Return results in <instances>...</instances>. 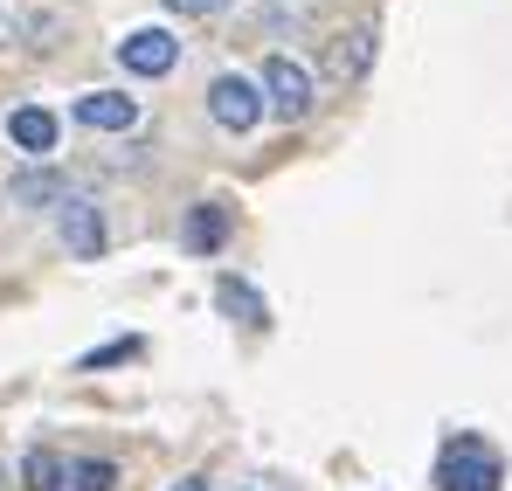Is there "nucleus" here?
<instances>
[{
  "label": "nucleus",
  "instance_id": "obj_10",
  "mask_svg": "<svg viewBox=\"0 0 512 491\" xmlns=\"http://www.w3.org/2000/svg\"><path fill=\"white\" fill-rule=\"evenodd\" d=\"M180 243L194 249V256H215V249L229 243V208L222 201H194L187 222H180Z\"/></svg>",
  "mask_w": 512,
  "mask_h": 491
},
{
  "label": "nucleus",
  "instance_id": "obj_5",
  "mask_svg": "<svg viewBox=\"0 0 512 491\" xmlns=\"http://www.w3.org/2000/svg\"><path fill=\"white\" fill-rule=\"evenodd\" d=\"M70 194H77V187H70V173H56L49 160H42V166H28V173H14V180H7V201H14V208H28V215H42V208L56 215V208H63Z\"/></svg>",
  "mask_w": 512,
  "mask_h": 491
},
{
  "label": "nucleus",
  "instance_id": "obj_11",
  "mask_svg": "<svg viewBox=\"0 0 512 491\" xmlns=\"http://www.w3.org/2000/svg\"><path fill=\"white\" fill-rule=\"evenodd\" d=\"M215 305H222L236 326H270V305H263V291H256V284H243V277H229V270L215 277Z\"/></svg>",
  "mask_w": 512,
  "mask_h": 491
},
{
  "label": "nucleus",
  "instance_id": "obj_12",
  "mask_svg": "<svg viewBox=\"0 0 512 491\" xmlns=\"http://www.w3.org/2000/svg\"><path fill=\"white\" fill-rule=\"evenodd\" d=\"M118 485V464L111 457H77V464H63V491H111Z\"/></svg>",
  "mask_w": 512,
  "mask_h": 491
},
{
  "label": "nucleus",
  "instance_id": "obj_6",
  "mask_svg": "<svg viewBox=\"0 0 512 491\" xmlns=\"http://www.w3.org/2000/svg\"><path fill=\"white\" fill-rule=\"evenodd\" d=\"M118 63H125L132 77H167L173 63H180V42H173L167 28H132V35L118 42Z\"/></svg>",
  "mask_w": 512,
  "mask_h": 491
},
{
  "label": "nucleus",
  "instance_id": "obj_18",
  "mask_svg": "<svg viewBox=\"0 0 512 491\" xmlns=\"http://www.w3.org/2000/svg\"><path fill=\"white\" fill-rule=\"evenodd\" d=\"M243 491H263V485H243Z\"/></svg>",
  "mask_w": 512,
  "mask_h": 491
},
{
  "label": "nucleus",
  "instance_id": "obj_2",
  "mask_svg": "<svg viewBox=\"0 0 512 491\" xmlns=\"http://www.w3.org/2000/svg\"><path fill=\"white\" fill-rule=\"evenodd\" d=\"M312 97H319V90H312V70H305L298 56H270V63H263V111H277L284 125H298V118L312 111Z\"/></svg>",
  "mask_w": 512,
  "mask_h": 491
},
{
  "label": "nucleus",
  "instance_id": "obj_8",
  "mask_svg": "<svg viewBox=\"0 0 512 491\" xmlns=\"http://www.w3.org/2000/svg\"><path fill=\"white\" fill-rule=\"evenodd\" d=\"M70 118L90 125V132H132L139 125V97H125V90H84L70 104Z\"/></svg>",
  "mask_w": 512,
  "mask_h": 491
},
{
  "label": "nucleus",
  "instance_id": "obj_4",
  "mask_svg": "<svg viewBox=\"0 0 512 491\" xmlns=\"http://www.w3.org/2000/svg\"><path fill=\"white\" fill-rule=\"evenodd\" d=\"M56 236H63V249H70V256L97 263V256H104V243H111V229H104V208H97L90 194H70V201L56 208Z\"/></svg>",
  "mask_w": 512,
  "mask_h": 491
},
{
  "label": "nucleus",
  "instance_id": "obj_17",
  "mask_svg": "<svg viewBox=\"0 0 512 491\" xmlns=\"http://www.w3.org/2000/svg\"><path fill=\"white\" fill-rule=\"evenodd\" d=\"M173 491H208V478H180V485H173Z\"/></svg>",
  "mask_w": 512,
  "mask_h": 491
},
{
  "label": "nucleus",
  "instance_id": "obj_19",
  "mask_svg": "<svg viewBox=\"0 0 512 491\" xmlns=\"http://www.w3.org/2000/svg\"><path fill=\"white\" fill-rule=\"evenodd\" d=\"M0 478H7V471H0Z\"/></svg>",
  "mask_w": 512,
  "mask_h": 491
},
{
  "label": "nucleus",
  "instance_id": "obj_9",
  "mask_svg": "<svg viewBox=\"0 0 512 491\" xmlns=\"http://www.w3.org/2000/svg\"><path fill=\"white\" fill-rule=\"evenodd\" d=\"M374 42H381V35H374V21H353L346 35H333V49H326V70H333L340 83H360L367 70H374Z\"/></svg>",
  "mask_w": 512,
  "mask_h": 491
},
{
  "label": "nucleus",
  "instance_id": "obj_16",
  "mask_svg": "<svg viewBox=\"0 0 512 491\" xmlns=\"http://www.w3.org/2000/svg\"><path fill=\"white\" fill-rule=\"evenodd\" d=\"M173 14H222V7H229V0H167Z\"/></svg>",
  "mask_w": 512,
  "mask_h": 491
},
{
  "label": "nucleus",
  "instance_id": "obj_14",
  "mask_svg": "<svg viewBox=\"0 0 512 491\" xmlns=\"http://www.w3.org/2000/svg\"><path fill=\"white\" fill-rule=\"evenodd\" d=\"M139 353H146L139 339H111V346H97V353H84L77 367H84V374H97V367H118V360H139Z\"/></svg>",
  "mask_w": 512,
  "mask_h": 491
},
{
  "label": "nucleus",
  "instance_id": "obj_13",
  "mask_svg": "<svg viewBox=\"0 0 512 491\" xmlns=\"http://www.w3.org/2000/svg\"><path fill=\"white\" fill-rule=\"evenodd\" d=\"M21 491H63V457L56 450H28L21 457Z\"/></svg>",
  "mask_w": 512,
  "mask_h": 491
},
{
  "label": "nucleus",
  "instance_id": "obj_1",
  "mask_svg": "<svg viewBox=\"0 0 512 491\" xmlns=\"http://www.w3.org/2000/svg\"><path fill=\"white\" fill-rule=\"evenodd\" d=\"M436 485L443 491H499L506 485V464H499V450H485L478 436H457V443L443 450V464H436Z\"/></svg>",
  "mask_w": 512,
  "mask_h": 491
},
{
  "label": "nucleus",
  "instance_id": "obj_7",
  "mask_svg": "<svg viewBox=\"0 0 512 491\" xmlns=\"http://www.w3.org/2000/svg\"><path fill=\"white\" fill-rule=\"evenodd\" d=\"M7 139H14V153H28V160L42 166L56 153L63 125H56V111H42V104H14V111H7Z\"/></svg>",
  "mask_w": 512,
  "mask_h": 491
},
{
  "label": "nucleus",
  "instance_id": "obj_15",
  "mask_svg": "<svg viewBox=\"0 0 512 491\" xmlns=\"http://www.w3.org/2000/svg\"><path fill=\"white\" fill-rule=\"evenodd\" d=\"M263 14H270V21H298V14H305V0H263Z\"/></svg>",
  "mask_w": 512,
  "mask_h": 491
},
{
  "label": "nucleus",
  "instance_id": "obj_3",
  "mask_svg": "<svg viewBox=\"0 0 512 491\" xmlns=\"http://www.w3.org/2000/svg\"><path fill=\"white\" fill-rule=\"evenodd\" d=\"M208 118H215L229 139H243V132L263 125V90H256L250 77H236V70L215 77V83H208Z\"/></svg>",
  "mask_w": 512,
  "mask_h": 491
}]
</instances>
